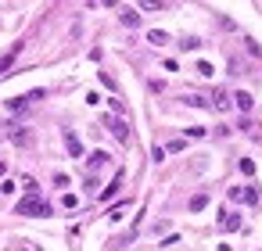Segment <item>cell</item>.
Listing matches in <instances>:
<instances>
[{
  "label": "cell",
  "instance_id": "cell-26",
  "mask_svg": "<svg viewBox=\"0 0 262 251\" xmlns=\"http://www.w3.org/2000/svg\"><path fill=\"white\" fill-rule=\"evenodd\" d=\"M187 136H194V140H197V136H205V126H191V129H187Z\"/></svg>",
  "mask_w": 262,
  "mask_h": 251
},
{
  "label": "cell",
  "instance_id": "cell-18",
  "mask_svg": "<svg viewBox=\"0 0 262 251\" xmlns=\"http://www.w3.org/2000/svg\"><path fill=\"white\" fill-rule=\"evenodd\" d=\"M180 47H183V50H197V47H201V40H197V36H187Z\"/></svg>",
  "mask_w": 262,
  "mask_h": 251
},
{
  "label": "cell",
  "instance_id": "cell-21",
  "mask_svg": "<svg viewBox=\"0 0 262 251\" xmlns=\"http://www.w3.org/2000/svg\"><path fill=\"white\" fill-rule=\"evenodd\" d=\"M241 172L251 176V172H255V162H251V158H241Z\"/></svg>",
  "mask_w": 262,
  "mask_h": 251
},
{
  "label": "cell",
  "instance_id": "cell-25",
  "mask_svg": "<svg viewBox=\"0 0 262 251\" xmlns=\"http://www.w3.org/2000/svg\"><path fill=\"white\" fill-rule=\"evenodd\" d=\"M151 158H155V162H165V147L155 144V147H151Z\"/></svg>",
  "mask_w": 262,
  "mask_h": 251
},
{
  "label": "cell",
  "instance_id": "cell-5",
  "mask_svg": "<svg viewBox=\"0 0 262 251\" xmlns=\"http://www.w3.org/2000/svg\"><path fill=\"white\" fill-rule=\"evenodd\" d=\"M7 136H11V144H18V147H29L33 144V133L25 126H11V133H7Z\"/></svg>",
  "mask_w": 262,
  "mask_h": 251
},
{
  "label": "cell",
  "instance_id": "cell-3",
  "mask_svg": "<svg viewBox=\"0 0 262 251\" xmlns=\"http://www.w3.org/2000/svg\"><path fill=\"white\" fill-rule=\"evenodd\" d=\"M40 97H43V90H33V94H25V97H11V100H7V111L18 115V111L29 108V100H40Z\"/></svg>",
  "mask_w": 262,
  "mask_h": 251
},
{
  "label": "cell",
  "instance_id": "cell-14",
  "mask_svg": "<svg viewBox=\"0 0 262 251\" xmlns=\"http://www.w3.org/2000/svg\"><path fill=\"white\" fill-rule=\"evenodd\" d=\"M201 208H209V194H194L191 198V212H201Z\"/></svg>",
  "mask_w": 262,
  "mask_h": 251
},
{
  "label": "cell",
  "instance_id": "cell-6",
  "mask_svg": "<svg viewBox=\"0 0 262 251\" xmlns=\"http://www.w3.org/2000/svg\"><path fill=\"white\" fill-rule=\"evenodd\" d=\"M108 162H112V154H108V151H94V154H90V162H86V169H90V176H94L97 169H104Z\"/></svg>",
  "mask_w": 262,
  "mask_h": 251
},
{
  "label": "cell",
  "instance_id": "cell-28",
  "mask_svg": "<svg viewBox=\"0 0 262 251\" xmlns=\"http://www.w3.org/2000/svg\"><path fill=\"white\" fill-rule=\"evenodd\" d=\"M183 147H187L183 140H173V144H169V147H165V154H169V151H173V154H176V151H183Z\"/></svg>",
  "mask_w": 262,
  "mask_h": 251
},
{
  "label": "cell",
  "instance_id": "cell-4",
  "mask_svg": "<svg viewBox=\"0 0 262 251\" xmlns=\"http://www.w3.org/2000/svg\"><path fill=\"white\" fill-rule=\"evenodd\" d=\"M219 230H223V234L241 230V216H237V212H223V216H219Z\"/></svg>",
  "mask_w": 262,
  "mask_h": 251
},
{
  "label": "cell",
  "instance_id": "cell-15",
  "mask_svg": "<svg viewBox=\"0 0 262 251\" xmlns=\"http://www.w3.org/2000/svg\"><path fill=\"white\" fill-rule=\"evenodd\" d=\"M126 208H130V201H119V204H115V208H112V212H108V219H112V222H119Z\"/></svg>",
  "mask_w": 262,
  "mask_h": 251
},
{
  "label": "cell",
  "instance_id": "cell-23",
  "mask_svg": "<svg viewBox=\"0 0 262 251\" xmlns=\"http://www.w3.org/2000/svg\"><path fill=\"white\" fill-rule=\"evenodd\" d=\"M197 76L209 79V76H212V65H209V61H197Z\"/></svg>",
  "mask_w": 262,
  "mask_h": 251
},
{
  "label": "cell",
  "instance_id": "cell-8",
  "mask_svg": "<svg viewBox=\"0 0 262 251\" xmlns=\"http://www.w3.org/2000/svg\"><path fill=\"white\" fill-rule=\"evenodd\" d=\"M230 104H233V100H230L227 90H215V94H212V108H215V111H227Z\"/></svg>",
  "mask_w": 262,
  "mask_h": 251
},
{
  "label": "cell",
  "instance_id": "cell-24",
  "mask_svg": "<svg viewBox=\"0 0 262 251\" xmlns=\"http://www.w3.org/2000/svg\"><path fill=\"white\" fill-rule=\"evenodd\" d=\"M68 183H72V180H68L65 172H54V187H68Z\"/></svg>",
  "mask_w": 262,
  "mask_h": 251
},
{
  "label": "cell",
  "instance_id": "cell-2",
  "mask_svg": "<svg viewBox=\"0 0 262 251\" xmlns=\"http://www.w3.org/2000/svg\"><path fill=\"white\" fill-rule=\"evenodd\" d=\"M104 126H108V129H112V136H115V140H119V144H130V126H126V122H122V118H115V115H108V118H104Z\"/></svg>",
  "mask_w": 262,
  "mask_h": 251
},
{
  "label": "cell",
  "instance_id": "cell-1",
  "mask_svg": "<svg viewBox=\"0 0 262 251\" xmlns=\"http://www.w3.org/2000/svg\"><path fill=\"white\" fill-rule=\"evenodd\" d=\"M15 216H50V204L43 201L40 194H25V198L15 204Z\"/></svg>",
  "mask_w": 262,
  "mask_h": 251
},
{
  "label": "cell",
  "instance_id": "cell-12",
  "mask_svg": "<svg viewBox=\"0 0 262 251\" xmlns=\"http://www.w3.org/2000/svg\"><path fill=\"white\" fill-rule=\"evenodd\" d=\"M233 104H237L241 111H251V104H255V100H251V94H245V90H241V94H233Z\"/></svg>",
  "mask_w": 262,
  "mask_h": 251
},
{
  "label": "cell",
  "instance_id": "cell-20",
  "mask_svg": "<svg viewBox=\"0 0 262 251\" xmlns=\"http://www.w3.org/2000/svg\"><path fill=\"white\" fill-rule=\"evenodd\" d=\"M245 201H248V204H259V187H248V190H245Z\"/></svg>",
  "mask_w": 262,
  "mask_h": 251
},
{
  "label": "cell",
  "instance_id": "cell-17",
  "mask_svg": "<svg viewBox=\"0 0 262 251\" xmlns=\"http://www.w3.org/2000/svg\"><path fill=\"white\" fill-rule=\"evenodd\" d=\"M183 100H187V104H191V108H209V100H205V97H197V94L183 97Z\"/></svg>",
  "mask_w": 262,
  "mask_h": 251
},
{
  "label": "cell",
  "instance_id": "cell-27",
  "mask_svg": "<svg viewBox=\"0 0 262 251\" xmlns=\"http://www.w3.org/2000/svg\"><path fill=\"white\" fill-rule=\"evenodd\" d=\"M230 201H245V190H241V187H230Z\"/></svg>",
  "mask_w": 262,
  "mask_h": 251
},
{
  "label": "cell",
  "instance_id": "cell-13",
  "mask_svg": "<svg viewBox=\"0 0 262 251\" xmlns=\"http://www.w3.org/2000/svg\"><path fill=\"white\" fill-rule=\"evenodd\" d=\"M147 43H155V47H165V43H169V33H162V29H151V33H147Z\"/></svg>",
  "mask_w": 262,
  "mask_h": 251
},
{
  "label": "cell",
  "instance_id": "cell-11",
  "mask_svg": "<svg viewBox=\"0 0 262 251\" xmlns=\"http://www.w3.org/2000/svg\"><path fill=\"white\" fill-rule=\"evenodd\" d=\"M18 50H22V43H15V50L7 54V58H0V76H7V68L15 65V58H18Z\"/></svg>",
  "mask_w": 262,
  "mask_h": 251
},
{
  "label": "cell",
  "instance_id": "cell-16",
  "mask_svg": "<svg viewBox=\"0 0 262 251\" xmlns=\"http://www.w3.org/2000/svg\"><path fill=\"white\" fill-rule=\"evenodd\" d=\"M108 104H112V111H115V118H119V115H126V104H122L119 97H108Z\"/></svg>",
  "mask_w": 262,
  "mask_h": 251
},
{
  "label": "cell",
  "instance_id": "cell-9",
  "mask_svg": "<svg viewBox=\"0 0 262 251\" xmlns=\"http://www.w3.org/2000/svg\"><path fill=\"white\" fill-rule=\"evenodd\" d=\"M65 147H68V154H72V158H83V144H79V136H76V133H65Z\"/></svg>",
  "mask_w": 262,
  "mask_h": 251
},
{
  "label": "cell",
  "instance_id": "cell-22",
  "mask_svg": "<svg viewBox=\"0 0 262 251\" xmlns=\"http://www.w3.org/2000/svg\"><path fill=\"white\" fill-rule=\"evenodd\" d=\"M61 204H65V208H76L79 198H76V194H61Z\"/></svg>",
  "mask_w": 262,
  "mask_h": 251
},
{
  "label": "cell",
  "instance_id": "cell-10",
  "mask_svg": "<svg viewBox=\"0 0 262 251\" xmlns=\"http://www.w3.org/2000/svg\"><path fill=\"white\" fill-rule=\"evenodd\" d=\"M122 187V172H115V180L112 183H108V187L101 190V201H108V198H115V190H119Z\"/></svg>",
  "mask_w": 262,
  "mask_h": 251
},
{
  "label": "cell",
  "instance_id": "cell-19",
  "mask_svg": "<svg viewBox=\"0 0 262 251\" xmlns=\"http://www.w3.org/2000/svg\"><path fill=\"white\" fill-rule=\"evenodd\" d=\"M22 187H25V194H40V187H36V180H33V176H25V180H22Z\"/></svg>",
  "mask_w": 262,
  "mask_h": 251
},
{
  "label": "cell",
  "instance_id": "cell-7",
  "mask_svg": "<svg viewBox=\"0 0 262 251\" xmlns=\"http://www.w3.org/2000/svg\"><path fill=\"white\" fill-rule=\"evenodd\" d=\"M119 22H122V25H130V29H137V25H140L137 7H122V11H119Z\"/></svg>",
  "mask_w": 262,
  "mask_h": 251
}]
</instances>
